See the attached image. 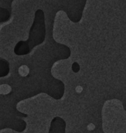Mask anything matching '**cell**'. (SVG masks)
<instances>
[{"instance_id": "1", "label": "cell", "mask_w": 126, "mask_h": 133, "mask_svg": "<svg viewBox=\"0 0 126 133\" xmlns=\"http://www.w3.org/2000/svg\"><path fill=\"white\" fill-rule=\"evenodd\" d=\"M45 35V26L43 11L39 9L35 13L33 25L30 29L29 38L26 41H20L16 45L15 52L17 55L27 54L36 45L41 43L38 37L44 39Z\"/></svg>"}, {"instance_id": "2", "label": "cell", "mask_w": 126, "mask_h": 133, "mask_svg": "<svg viewBox=\"0 0 126 133\" xmlns=\"http://www.w3.org/2000/svg\"><path fill=\"white\" fill-rule=\"evenodd\" d=\"M66 123L59 117H55L52 121L49 133H65Z\"/></svg>"}, {"instance_id": "6", "label": "cell", "mask_w": 126, "mask_h": 133, "mask_svg": "<svg viewBox=\"0 0 126 133\" xmlns=\"http://www.w3.org/2000/svg\"><path fill=\"white\" fill-rule=\"evenodd\" d=\"M94 128H95L94 125L93 124H92V123L89 124L88 125V127H87V128H88V129L89 130H93L94 129Z\"/></svg>"}, {"instance_id": "3", "label": "cell", "mask_w": 126, "mask_h": 133, "mask_svg": "<svg viewBox=\"0 0 126 133\" xmlns=\"http://www.w3.org/2000/svg\"><path fill=\"white\" fill-rule=\"evenodd\" d=\"M11 91V87L8 84L0 85V94L7 95Z\"/></svg>"}, {"instance_id": "7", "label": "cell", "mask_w": 126, "mask_h": 133, "mask_svg": "<svg viewBox=\"0 0 126 133\" xmlns=\"http://www.w3.org/2000/svg\"><path fill=\"white\" fill-rule=\"evenodd\" d=\"M82 88L81 86H77L76 87V91L77 92L80 93V92H81L82 91Z\"/></svg>"}, {"instance_id": "5", "label": "cell", "mask_w": 126, "mask_h": 133, "mask_svg": "<svg viewBox=\"0 0 126 133\" xmlns=\"http://www.w3.org/2000/svg\"><path fill=\"white\" fill-rule=\"evenodd\" d=\"M72 69L73 70V71L77 73L78 72L79 70H80V66L78 64V63L77 62H74L73 64L72 65Z\"/></svg>"}, {"instance_id": "4", "label": "cell", "mask_w": 126, "mask_h": 133, "mask_svg": "<svg viewBox=\"0 0 126 133\" xmlns=\"http://www.w3.org/2000/svg\"><path fill=\"white\" fill-rule=\"evenodd\" d=\"M19 73L22 76H26L28 75L30 70L27 66L25 65H22L19 68Z\"/></svg>"}]
</instances>
